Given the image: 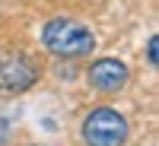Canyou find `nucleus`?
<instances>
[{"instance_id":"f03ea898","label":"nucleus","mask_w":159,"mask_h":146,"mask_svg":"<svg viewBox=\"0 0 159 146\" xmlns=\"http://www.w3.org/2000/svg\"><path fill=\"white\" fill-rule=\"evenodd\" d=\"M83 137L89 146H121L127 140V121L111 108H99L86 117Z\"/></svg>"},{"instance_id":"39448f33","label":"nucleus","mask_w":159,"mask_h":146,"mask_svg":"<svg viewBox=\"0 0 159 146\" xmlns=\"http://www.w3.org/2000/svg\"><path fill=\"white\" fill-rule=\"evenodd\" d=\"M156 57H159V54H156V38H150V60L156 64Z\"/></svg>"},{"instance_id":"20e7f679","label":"nucleus","mask_w":159,"mask_h":146,"mask_svg":"<svg viewBox=\"0 0 159 146\" xmlns=\"http://www.w3.org/2000/svg\"><path fill=\"white\" fill-rule=\"evenodd\" d=\"M35 83V67L25 57H13L0 67V89L7 92H22Z\"/></svg>"},{"instance_id":"7ed1b4c3","label":"nucleus","mask_w":159,"mask_h":146,"mask_svg":"<svg viewBox=\"0 0 159 146\" xmlns=\"http://www.w3.org/2000/svg\"><path fill=\"white\" fill-rule=\"evenodd\" d=\"M89 79H92V86L102 89V92H118L127 83V67L121 60H96L92 70H89Z\"/></svg>"},{"instance_id":"f257e3e1","label":"nucleus","mask_w":159,"mask_h":146,"mask_svg":"<svg viewBox=\"0 0 159 146\" xmlns=\"http://www.w3.org/2000/svg\"><path fill=\"white\" fill-rule=\"evenodd\" d=\"M42 42L57 57H83V54H92V48H96L92 32L80 22H70V19L48 22L45 32H42Z\"/></svg>"}]
</instances>
